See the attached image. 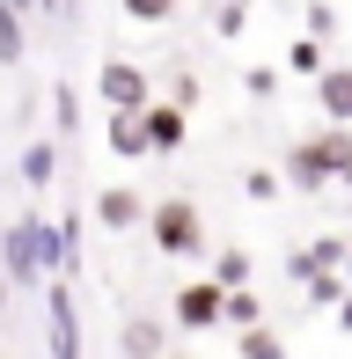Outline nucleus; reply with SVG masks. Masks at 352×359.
Returning <instances> with one entry per match:
<instances>
[{
    "label": "nucleus",
    "instance_id": "obj_3",
    "mask_svg": "<svg viewBox=\"0 0 352 359\" xmlns=\"http://www.w3.org/2000/svg\"><path fill=\"white\" fill-rule=\"evenodd\" d=\"M154 242H162V257H198V242H205L198 205L191 198H162L154 205Z\"/></svg>",
    "mask_w": 352,
    "mask_h": 359
},
{
    "label": "nucleus",
    "instance_id": "obj_15",
    "mask_svg": "<svg viewBox=\"0 0 352 359\" xmlns=\"http://www.w3.org/2000/svg\"><path fill=\"white\" fill-rule=\"evenodd\" d=\"M243 279H250V257H220V264H213V286L220 293H243Z\"/></svg>",
    "mask_w": 352,
    "mask_h": 359
},
{
    "label": "nucleus",
    "instance_id": "obj_4",
    "mask_svg": "<svg viewBox=\"0 0 352 359\" xmlns=\"http://www.w3.org/2000/svg\"><path fill=\"white\" fill-rule=\"evenodd\" d=\"M103 103L125 110V118H140V110H147V74H140L133 59H103Z\"/></svg>",
    "mask_w": 352,
    "mask_h": 359
},
{
    "label": "nucleus",
    "instance_id": "obj_21",
    "mask_svg": "<svg viewBox=\"0 0 352 359\" xmlns=\"http://www.w3.org/2000/svg\"><path fill=\"white\" fill-rule=\"evenodd\" d=\"M0 316H8V279H0Z\"/></svg>",
    "mask_w": 352,
    "mask_h": 359
},
{
    "label": "nucleus",
    "instance_id": "obj_10",
    "mask_svg": "<svg viewBox=\"0 0 352 359\" xmlns=\"http://www.w3.org/2000/svg\"><path fill=\"white\" fill-rule=\"evenodd\" d=\"M95 220H103V227H118V235H125V227L140 220V198H133V191H103V205H95Z\"/></svg>",
    "mask_w": 352,
    "mask_h": 359
},
{
    "label": "nucleus",
    "instance_id": "obj_7",
    "mask_svg": "<svg viewBox=\"0 0 352 359\" xmlns=\"http://www.w3.org/2000/svg\"><path fill=\"white\" fill-rule=\"evenodd\" d=\"M184 110H176V103H147V110H140V140H147V154H169V147H184Z\"/></svg>",
    "mask_w": 352,
    "mask_h": 359
},
{
    "label": "nucleus",
    "instance_id": "obj_18",
    "mask_svg": "<svg viewBox=\"0 0 352 359\" xmlns=\"http://www.w3.org/2000/svg\"><path fill=\"white\" fill-rule=\"evenodd\" d=\"M243 191H250V198H271V191H279V176H271V169H250Z\"/></svg>",
    "mask_w": 352,
    "mask_h": 359
},
{
    "label": "nucleus",
    "instance_id": "obj_13",
    "mask_svg": "<svg viewBox=\"0 0 352 359\" xmlns=\"http://www.w3.org/2000/svg\"><path fill=\"white\" fill-rule=\"evenodd\" d=\"M243 359H286V345L264 330V323H250V330H243Z\"/></svg>",
    "mask_w": 352,
    "mask_h": 359
},
{
    "label": "nucleus",
    "instance_id": "obj_6",
    "mask_svg": "<svg viewBox=\"0 0 352 359\" xmlns=\"http://www.w3.org/2000/svg\"><path fill=\"white\" fill-rule=\"evenodd\" d=\"M220 301H228V293H220L213 279H191L184 293H176V323H184V330H213V323H220Z\"/></svg>",
    "mask_w": 352,
    "mask_h": 359
},
{
    "label": "nucleus",
    "instance_id": "obj_1",
    "mask_svg": "<svg viewBox=\"0 0 352 359\" xmlns=\"http://www.w3.org/2000/svg\"><path fill=\"white\" fill-rule=\"evenodd\" d=\"M59 250H74V227H67V235H52V227H44V213H22V220L8 227V242H0V279L37 286L52 264H67Z\"/></svg>",
    "mask_w": 352,
    "mask_h": 359
},
{
    "label": "nucleus",
    "instance_id": "obj_19",
    "mask_svg": "<svg viewBox=\"0 0 352 359\" xmlns=\"http://www.w3.org/2000/svg\"><path fill=\"white\" fill-rule=\"evenodd\" d=\"M0 8H15V15H29V8H37V0H0Z\"/></svg>",
    "mask_w": 352,
    "mask_h": 359
},
{
    "label": "nucleus",
    "instance_id": "obj_20",
    "mask_svg": "<svg viewBox=\"0 0 352 359\" xmlns=\"http://www.w3.org/2000/svg\"><path fill=\"white\" fill-rule=\"evenodd\" d=\"M338 330H352V301H345V308H338Z\"/></svg>",
    "mask_w": 352,
    "mask_h": 359
},
{
    "label": "nucleus",
    "instance_id": "obj_23",
    "mask_svg": "<svg viewBox=\"0 0 352 359\" xmlns=\"http://www.w3.org/2000/svg\"><path fill=\"white\" fill-rule=\"evenodd\" d=\"M169 359H184V352H169Z\"/></svg>",
    "mask_w": 352,
    "mask_h": 359
},
{
    "label": "nucleus",
    "instance_id": "obj_2",
    "mask_svg": "<svg viewBox=\"0 0 352 359\" xmlns=\"http://www.w3.org/2000/svg\"><path fill=\"white\" fill-rule=\"evenodd\" d=\"M286 176H294L301 191H323L330 176H345V184H352V133L330 125L323 140H301L294 154H286Z\"/></svg>",
    "mask_w": 352,
    "mask_h": 359
},
{
    "label": "nucleus",
    "instance_id": "obj_12",
    "mask_svg": "<svg viewBox=\"0 0 352 359\" xmlns=\"http://www.w3.org/2000/svg\"><path fill=\"white\" fill-rule=\"evenodd\" d=\"M110 154H125V161H133V154H147V140H140V118H125V110L110 118Z\"/></svg>",
    "mask_w": 352,
    "mask_h": 359
},
{
    "label": "nucleus",
    "instance_id": "obj_14",
    "mask_svg": "<svg viewBox=\"0 0 352 359\" xmlns=\"http://www.w3.org/2000/svg\"><path fill=\"white\" fill-rule=\"evenodd\" d=\"M22 184H29V191H44V184H52V147H44V140L22 154Z\"/></svg>",
    "mask_w": 352,
    "mask_h": 359
},
{
    "label": "nucleus",
    "instance_id": "obj_22",
    "mask_svg": "<svg viewBox=\"0 0 352 359\" xmlns=\"http://www.w3.org/2000/svg\"><path fill=\"white\" fill-rule=\"evenodd\" d=\"M345 279H352V257H345Z\"/></svg>",
    "mask_w": 352,
    "mask_h": 359
},
{
    "label": "nucleus",
    "instance_id": "obj_8",
    "mask_svg": "<svg viewBox=\"0 0 352 359\" xmlns=\"http://www.w3.org/2000/svg\"><path fill=\"white\" fill-rule=\"evenodd\" d=\"M316 103L330 110V118H338V133L352 125V67H323L316 74Z\"/></svg>",
    "mask_w": 352,
    "mask_h": 359
},
{
    "label": "nucleus",
    "instance_id": "obj_9",
    "mask_svg": "<svg viewBox=\"0 0 352 359\" xmlns=\"http://www.w3.org/2000/svg\"><path fill=\"white\" fill-rule=\"evenodd\" d=\"M118 345H125V359H162V330L140 316V323H125V337H118Z\"/></svg>",
    "mask_w": 352,
    "mask_h": 359
},
{
    "label": "nucleus",
    "instance_id": "obj_16",
    "mask_svg": "<svg viewBox=\"0 0 352 359\" xmlns=\"http://www.w3.org/2000/svg\"><path fill=\"white\" fill-rule=\"evenodd\" d=\"M125 15H133V22H169L176 0H125Z\"/></svg>",
    "mask_w": 352,
    "mask_h": 359
},
{
    "label": "nucleus",
    "instance_id": "obj_11",
    "mask_svg": "<svg viewBox=\"0 0 352 359\" xmlns=\"http://www.w3.org/2000/svg\"><path fill=\"white\" fill-rule=\"evenodd\" d=\"M22 52H29V37H22V15H15V8H0V67H15Z\"/></svg>",
    "mask_w": 352,
    "mask_h": 359
},
{
    "label": "nucleus",
    "instance_id": "obj_17",
    "mask_svg": "<svg viewBox=\"0 0 352 359\" xmlns=\"http://www.w3.org/2000/svg\"><path fill=\"white\" fill-rule=\"evenodd\" d=\"M294 67H301V74H323V44L301 37V44H294Z\"/></svg>",
    "mask_w": 352,
    "mask_h": 359
},
{
    "label": "nucleus",
    "instance_id": "obj_5",
    "mask_svg": "<svg viewBox=\"0 0 352 359\" xmlns=\"http://www.w3.org/2000/svg\"><path fill=\"white\" fill-rule=\"evenodd\" d=\"M44 316H52V359H81V330H74V293H67V279H52Z\"/></svg>",
    "mask_w": 352,
    "mask_h": 359
}]
</instances>
